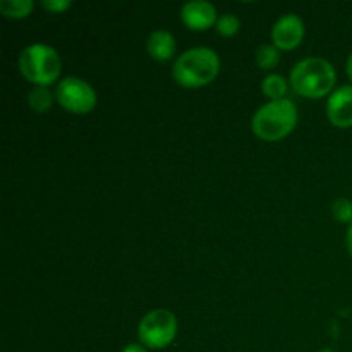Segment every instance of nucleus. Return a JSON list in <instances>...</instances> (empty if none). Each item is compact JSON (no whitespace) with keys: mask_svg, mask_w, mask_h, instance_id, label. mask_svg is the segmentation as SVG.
Segmentation results:
<instances>
[{"mask_svg":"<svg viewBox=\"0 0 352 352\" xmlns=\"http://www.w3.org/2000/svg\"><path fill=\"white\" fill-rule=\"evenodd\" d=\"M346 243H347V250H349V253H351V256H352V223L349 226V229H347Z\"/></svg>","mask_w":352,"mask_h":352,"instance_id":"6ab92c4d","label":"nucleus"},{"mask_svg":"<svg viewBox=\"0 0 352 352\" xmlns=\"http://www.w3.org/2000/svg\"><path fill=\"white\" fill-rule=\"evenodd\" d=\"M220 72V57L208 47H195L175 58L172 78L179 86L188 89L203 88L217 79Z\"/></svg>","mask_w":352,"mask_h":352,"instance_id":"f257e3e1","label":"nucleus"},{"mask_svg":"<svg viewBox=\"0 0 352 352\" xmlns=\"http://www.w3.org/2000/svg\"><path fill=\"white\" fill-rule=\"evenodd\" d=\"M120 352H148V349L143 344H127Z\"/></svg>","mask_w":352,"mask_h":352,"instance_id":"a211bd4d","label":"nucleus"},{"mask_svg":"<svg viewBox=\"0 0 352 352\" xmlns=\"http://www.w3.org/2000/svg\"><path fill=\"white\" fill-rule=\"evenodd\" d=\"M332 215L342 223H352V201L347 198H339L332 203Z\"/></svg>","mask_w":352,"mask_h":352,"instance_id":"dca6fc26","label":"nucleus"},{"mask_svg":"<svg viewBox=\"0 0 352 352\" xmlns=\"http://www.w3.org/2000/svg\"><path fill=\"white\" fill-rule=\"evenodd\" d=\"M71 6L72 3L69 2V0H43V2H41V7L52 14L64 12V10H67Z\"/></svg>","mask_w":352,"mask_h":352,"instance_id":"f3484780","label":"nucleus"},{"mask_svg":"<svg viewBox=\"0 0 352 352\" xmlns=\"http://www.w3.org/2000/svg\"><path fill=\"white\" fill-rule=\"evenodd\" d=\"M146 52L153 60L168 62L177 52V43L167 30H155L146 40Z\"/></svg>","mask_w":352,"mask_h":352,"instance_id":"9d476101","label":"nucleus"},{"mask_svg":"<svg viewBox=\"0 0 352 352\" xmlns=\"http://www.w3.org/2000/svg\"><path fill=\"white\" fill-rule=\"evenodd\" d=\"M55 100L67 112L76 113V116H86L96 107L98 96H96L95 88L85 79L67 76L58 81L57 88H55Z\"/></svg>","mask_w":352,"mask_h":352,"instance_id":"423d86ee","label":"nucleus"},{"mask_svg":"<svg viewBox=\"0 0 352 352\" xmlns=\"http://www.w3.org/2000/svg\"><path fill=\"white\" fill-rule=\"evenodd\" d=\"M177 318L168 309H153L141 318L138 325V337L146 349L158 351L170 346L177 337Z\"/></svg>","mask_w":352,"mask_h":352,"instance_id":"39448f33","label":"nucleus"},{"mask_svg":"<svg viewBox=\"0 0 352 352\" xmlns=\"http://www.w3.org/2000/svg\"><path fill=\"white\" fill-rule=\"evenodd\" d=\"M287 79L280 74H268L267 78L261 81V91L267 98H270V102L275 100H284V96L287 95Z\"/></svg>","mask_w":352,"mask_h":352,"instance_id":"ddd939ff","label":"nucleus"},{"mask_svg":"<svg viewBox=\"0 0 352 352\" xmlns=\"http://www.w3.org/2000/svg\"><path fill=\"white\" fill-rule=\"evenodd\" d=\"M181 19L191 31H206L219 21L215 6L208 0H191L181 9Z\"/></svg>","mask_w":352,"mask_h":352,"instance_id":"6e6552de","label":"nucleus"},{"mask_svg":"<svg viewBox=\"0 0 352 352\" xmlns=\"http://www.w3.org/2000/svg\"><path fill=\"white\" fill-rule=\"evenodd\" d=\"M280 62V50L275 45H261L256 50V65L265 71L275 69Z\"/></svg>","mask_w":352,"mask_h":352,"instance_id":"4468645a","label":"nucleus"},{"mask_svg":"<svg viewBox=\"0 0 352 352\" xmlns=\"http://www.w3.org/2000/svg\"><path fill=\"white\" fill-rule=\"evenodd\" d=\"M19 71L34 86L48 88L58 79L62 71V60L54 47L45 43L28 45L19 55Z\"/></svg>","mask_w":352,"mask_h":352,"instance_id":"20e7f679","label":"nucleus"},{"mask_svg":"<svg viewBox=\"0 0 352 352\" xmlns=\"http://www.w3.org/2000/svg\"><path fill=\"white\" fill-rule=\"evenodd\" d=\"M347 76H349V79L352 81V54L349 55V58H347Z\"/></svg>","mask_w":352,"mask_h":352,"instance_id":"aec40b11","label":"nucleus"},{"mask_svg":"<svg viewBox=\"0 0 352 352\" xmlns=\"http://www.w3.org/2000/svg\"><path fill=\"white\" fill-rule=\"evenodd\" d=\"M33 9V0H0V14L7 19H24Z\"/></svg>","mask_w":352,"mask_h":352,"instance_id":"f8f14e48","label":"nucleus"},{"mask_svg":"<svg viewBox=\"0 0 352 352\" xmlns=\"http://www.w3.org/2000/svg\"><path fill=\"white\" fill-rule=\"evenodd\" d=\"M296 124H298V109L289 98L268 102L254 112L251 120V127L256 138L268 143L287 138L294 131Z\"/></svg>","mask_w":352,"mask_h":352,"instance_id":"7ed1b4c3","label":"nucleus"},{"mask_svg":"<svg viewBox=\"0 0 352 352\" xmlns=\"http://www.w3.org/2000/svg\"><path fill=\"white\" fill-rule=\"evenodd\" d=\"M305 38V21L298 14H284L272 28V45L278 50H294Z\"/></svg>","mask_w":352,"mask_h":352,"instance_id":"0eeeda50","label":"nucleus"},{"mask_svg":"<svg viewBox=\"0 0 352 352\" xmlns=\"http://www.w3.org/2000/svg\"><path fill=\"white\" fill-rule=\"evenodd\" d=\"M215 30L220 36H226V38L236 36L241 30L239 17H237L236 14H230V12L222 14V16L219 17V21H217Z\"/></svg>","mask_w":352,"mask_h":352,"instance_id":"2eb2a0df","label":"nucleus"},{"mask_svg":"<svg viewBox=\"0 0 352 352\" xmlns=\"http://www.w3.org/2000/svg\"><path fill=\"white\" fill-rule=\"evenodd\" d=\"M327 119L340 129L352 127V85L340 86L329 96Z\"/></svg>","mask_w":352,"mask_h":352,"instance_id":"1a4fd4ad","label":"nucleus"},{"mask_svg":"<svg viewBox=\"0 0 352 352\" xmlns=\"http://www.w3.org/2000/svg\"><path fill=\"white\" fill-rule=\"evenodd\" d=\"M336 67L327 58L308 57L299 60L291 71V86L305 98H322L336 86Z\"/></svg>","mask_w":352,"mask_h":352,"instance_id":"f03ea898","label":"nucleus"},{"mask_svg":"<svg viewBox=\"0 0 352 352\" xmlns=\"http://www.w3.org/2000/svg\"><path fill=\"white\" fill-rule=\"evenodd\" d=\"M55 95L45 86H34L30 93H28V105L33 112L45 113L52 109L54 105Z\"/></svg>","mask_w":352,"mask_h":352,"instance_id":"9b49d317","label":"nucleus"}]
</instances>
